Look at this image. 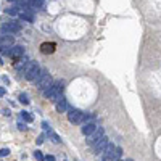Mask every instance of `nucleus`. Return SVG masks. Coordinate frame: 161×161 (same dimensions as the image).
<instances>
[{
    "label": "nucleus",
    "instance_id": "obj_10",
    "mask_svg": "<svg viewBox=\"0 0 161 161\" xmlns=\"http://www.w3.org/2000/svg\"><path fill=\"white\" fill-rule=\"evenodd\" d=\"M55 110L58 111V113H66V110H68V102L63 98V97L55 103Z\"/></svg>",
    "mask_w": 161,
    "mask_h": 161
},
{
    "label": "nucleus",
    "instance_id": "obj_16",
    "mask_svg": "<svg viewBox=\"0 0 161 161\" xmlns=\"http://www.w3.org/2000/svg\"><path fill=\"white\" fill-rule=\"evenodd\" d=\"M53 50H55V45L53 44H44L42 45V52H44V53H52Z\"/></svg>",
    "mask_w": 161,
    "mask_h": 161
},
{
    "label": "nucleus",
    "instance_id": "obj_4",
    "mask_svg": "<svg viewBox=\"0 0 161 161\" xmlns=\"http://www.w3.org/2000/svg\"><path fill=\"white\" fill-rule=\"evenodd\" d=\"M103 135H105V129H103V127H97L90 135H87V143H89V145H94V143L98 142Z\"/></svg>",
    "mask_w": 161,
    "mask_h": 161
},
{
    "label": "nucleus",
    "instance_id": "obj_11",
    "mask_svg": "<svg viewBox=\"0 0 161 161\" xmlns=\"http://www.w3.org/2000/svg\"><path fill=\"white\" fill-rule=\"evenodd\" d=\"M23 55H24V48H23L21 45H16V47H11V53H10V56H11V58L18 60L20 56H23Z\"/></svg>",
    "mask_w": 161,
    "mask_h": 161
},
{
    "label": "nucleus",
    "instance_id": "obj_25",
    "mask_svg": "<svg viewBox=\"0 0 161 161\" xmlns=\"http://www.w3.org/2000/svg\"><path fill=\"white\" fill-rule=\"evenodd\" d=\"M18 129H20V131H26V126L23 124V123H18Z\"/></svg>",
    "mask_w": 161,
    "mask_h": 161
},
{
    "label": "nucleus",
    "instance_id": "obj_21",
    "mask_svg": "<svg viewBox=\"0 0 161 161\" xmlns=\"http://www.w3.org/2000/svg\"><path fill=\"white\" fill-rule=\"evenodd\" d=\"M0 53H3V55L10 56V53H11V47H0Z\"/></svg>",
    "mask_w": 161,
    "mask_h": 161
},
{
    "label": "nucleus",
    "instance_id": "obj_12",
    "mask_svg": "<svg viewBox=\"0 0 161 161\" xmlns=\"http://www.w3.org/2000/svg\"><path fill=\"white\" fill-rule=\"evenodd\" d=\"M121 156H123V148L114 147V150H113L111 156H110V161H118V159H121Z\"/></svg>",
    "mask_w": 161,
    "mask_h": 161
},
{
    "label": "nucleus",
    "instance_id": "obj_14",
    "mask_svg": "<svg viewBox=\"0 0 161 161\" xmlns=\"http://www.w3.org/2000/svg\"><path fill=\"white\" fill-rule=\"evenodd\" d=\"M26 65H27V58H26V56H23V58H18V63H15V68L18 71H21L23 68H26Z\"/></svg>",
    "mask_w": 161,
    "mask_h": 161
},
{
    "label": "nucleus",
    "instance_id": "obj_19",
    "mask_svg": "<svg viewBox=\"0 0 161 161\" xmlns=\"http://www.w3.org/2000/svg\"><path fill=\"white\" fill-rule=\"evenodd\" d=\"M21 119H23V121H26V123H31L34 118H32V114H29L27 111H23V113H21Z\"/></svg>",
    "mask_w": 161,
    "mask_h": 161
},
{
    "label": "nucleus",
    "instance_id": "obj_24",
    "mask_svg": "<svg viewBox=\"0 0 161 161\" xmlns=\"http://www.w3.org/2000/svg\"><path fill=\"white\" fill-rule=\"evenodd\" d=\"M42 127H44V131H48V129H50V124L47 123V121H44V123H42Z\"/></svg>",
    "mask_w": 161,
    "mask_h": 161
},
{
    "label": "nucleus",
    "instance_id": "obj_26",
    "mask_svg": "<svg viewBox=\"0 0 161 161\" xmlns=\"http://www.w3.org/2000/svg\"><path fill=\"white\" fill-rule=\"evenodd\" d=\"M45 161H55V156H52V155H47V156H45Z\"/></svg>",
    "mask_w": 161,
    "mask_h": 161
},
{
    "label": "nucleus",
    "instance_id": "obj_2",
    "mask_svg": "<svg viewBox=\"0 0 161 161\" xmlns=\"http://www.w3.org/2000/svg\"><path fill=\"white\" fill-rule=\"evenodd\" d=\"M40 71H42V68L39 66V63L31 61V63H27L26 68H24V77L27 80H31V82H36V79L39 77Z\"/></svg>",
    "mask_w": 161,
    "mask_h": 161
},
{
    "label": "nucleus",
    "instance_id": "obj_29",
    "mask_svg": "<svg viewBox=\"0 0 161 161\" xmlns=\"http://www.w3.org/2000/svg\"><path fill=\"white\" fill-rule=\"evenodd\" d=\"M2 113H3V114H5V116H10V114H11V113H10V111H8V110H3V111H2Z\"/></svg>",
    "mask_w": 161,
    "mask_h": 161
},
{
    "label": "nucleus",
    "instance_id": "obj_3",
    "mask_svg": "<svg viewBox=\"0 0 161 161\" xmlns=\"http://www.w3.org/2000/svg\"><path fill=\"white\" fill-rule=\"evenodd\" d=\"M21 31V24L18 21H8L2 26V32H7V34H16Z\"/></svg>",
    "mask_w": 161,
    "mask_h": 161
},
{
    "label": "nucleus",
    "instance_id": "obj_15",
    "mask_svg": "<svg viewBox=\"0 0 161 161\" xmlns=\"http://www.w3.org/2000/svg\"><path fill=\"white\" fill-rule=\"evenodd\" d=\"M47 135H48V139H50L52 142H53V143H60V142H61V139H60V137L56 135L52 129H48V131H47Z\"/></svg>",
    "mask_w": 161,
    "mask_h": 161
},
{
    "label": "nucleus",
    "instance_id": "obj_27",
    "mask_svg": "<svg viewBox=\"0 0 161 161\" xmlns=\"http://www.w3.org/2000/svg\"><path fill=\"white\" fill-rule=\"evenodd\" d=\"M44 142V135H39V139H37V143H42Z\"/></svg>",
    "mask_w": 161,
    "mask_h": 161
},
{
    "label": "nucleus",
    "instance_id": "obj_18",
    "mask_svg": "<svg viewBox=\"0 0 161 161\" xmlns=\"http://www.w3.org/2000/svg\"><path fill=\"white\" fill-rule=\"evenodd\" d=\"M92 118H94V114H90V113H84V114H82V119H80V123H82V124L90 123Z\"/></svg>",
    "mask_w": 161,
    "mask_h": 161
},
{
    "label": "nucleus",
    "instance_id": "obj_5",
    "mask_svg": "<svg viewBox=\"0 0 161 161\" xmlns=\"http://www.w3.org/2000/svg\"><path fill=\"white\" fill-rule=\"evenodd\" d=\"M108 143H110V142H108V137H105V135H103L98 142H95L94 145H92V150H94V153H95V155H100V153H102V152L106 148V145H108Z\"/></svg>",
    "mask_w": 161,
    "mask_h": 161
},
{
    "label": "nucleus",
    "instance_id": "obj_17",
    "mask_svg": "<svg viewBox=\"0 0 161 161\" xmlns=\"http://www.w3.org/2000/svg\"><path fill=\"white\" fill-rule=\"evenodd\" d=\"M7 13H8L10 16H16V15H20L21 11H20V8H18V7H10V8L7 10Z\"/></svg>",
    "mask_w": 161,
    "mask_h": 161
},
{
    "label": "nucleus",
    "instance_id": "obj_13",
    "mask_svg": "<svg viewBox=\"0 0 161 161\" xmlns=\"http://www.w3.org/2000/svg\"><path fill=\"white\" fill-rule=\"evenodd\" d=\"M20 18L23 21H26V23H32L34 21V15L31 13V11H21L20 13Z\"/></svg>",
    "mask_w": 161,
    "mask_h": 161
},
{
    "label": "nucleus",
    "instance_id": "obj_28",
    "mask_svg": "<svg viewBox=\"0 0 161 161\" xmlns=\"http://www.w3.org/2000/svg\"><path fill=\"white\" fill-rule=\"evenodd\" d=\"M3 95H5V89L0 87V97H3Z\"/></svg>",
    "mask_w": 161,
    "mask_h": 161
},
{
    "label": "nucleus",
    "instance_id": "obj_23",
    "mask_svg": "<svg viewBox=\"0 0 161 161\" xmlns=\"http://www.w3.org/2000/svg\"><path fill=\"white\" fill-rule=\"evenodd\" d=\"M8 155H10L8 148H2V150H0V158H5V156H8Z\"/></svg>",
    "mask_w": 161,
    "mask_h": 161
},
{
    "label": "nucleus",
    "instance_id": "obj_9",
    "mask_svg": "<svg viewBox=\"0 0 161 161\" xmlns=\"http://www.w3.org/2000/svg\"><path fill=\"white\" fill-rule=\"evenodd\" d=\"M95 129H97V124L94 123V121H90V123H85V124L82 126V129H80V131H82V134H84L85 137H87V135H90Z\"/></svg>",
    "mask_w": 161,
    "mask_h": 161
},
{
    "label": "nucleus",
    "instance_id": "obj_30",
    "mask_svg": "<svg viewBox=\"0 0 161 161\" xmlns=\"http://www.w3.org/2000/svg\"><path fill=\"white\" fill-rule=\"evenodd\" d=\"M7 2H8V3H10V2H11V3H15V2H18V0H7Z\"/></svg>",
    "mask_w": 161,
    "mask_h": 161
},
{
    "label": "nucleus",
    "instance_id": "obj_6",
    "mask_svg": "<svg viewBox=\"0 0 161 161\" xmlns=\"http://www.w3.org/2000/svg\"><path fill=\"white\" fill-rule=\"evenodd\" d=\"M82 111H79V110H70V113H68V121L73 124H79L80 123V119H82Z\"/></svg>",
    "mask_w": 161,
    "mask_h": 161
},
{
    "label": "nucleus",
    "instance_id": "obj_1",
    "mask_svg": "<svg viewBox=\"0 0 161 161\" xmlns=\"http://www.w3.org/2000/svg\"><path fill=\"white\" fill-rule=\"evenodd\" d=\"M61 92H63V80H56L50 85L47 90H44V95L52 102V103H56L61 98Z\"/></svg>",
    "mask_w": 161,
    "mask_h": 161
},
{
    "label": "nucleus",
    "instance_id": "obj_7",
    "mask_svg": "<svg viewBox=\"0 0 161 161\" xmlns=\"http://www.w3.org/2000/svg\"><path fill=\"white\" fill-rule=\"evenodd\" d=\"M52 84H53V79H52V76H50V74H45V76L37 82V87L44 92V90H47Z\"/></svg>",
    "mask_w": 161,
    "mask_h": 161
},
{
    "label": "nucleus",
    "instance_id": "obj_20",
    "mask_svg": "<svg viewBox=\"0 0 161 161\" xmlns=\"http://www.w3.org/2000/svg\"><path fill=\"white\" fill-rule=\"evenodd\" d=\"M20 103H23V105H27V103H29V98H27L26 94H21L20 95Z\"/></svg>",
    "mask_w": 161,
    "mask_h": 161
},
{
    "label": "nucleus",
    "instance_id": "obj_22",
    "mask_svg": "<svg viewBox=\"0 0 161 161\" xmlns=\"http://www.w3.org/2000/svg\"><path fill=\"white\" fill-rule=\"evenodd\" d=\"M34 158H36L37 161H45V158H44V155H42V153H40V152H37V150H36V152H34Z\"/></svg>",
    "mask_w": 161,
    "mask_h": 161
},
{
    "label": "nucleus",
    "instance_id": "obj_31",
    "mask_svg": "<svg viewBox=\"0 0 161 161\" xmlns=\"http://www.w3.org/2000/svg\"><path fill=\"white\" fill-rule=\"evenodd\" d=\"M118 161H123V159H118Z\"/></svg>",
    "mask_w": 161,
    "mask_h": 161
},
{
    "label": "nucleus",
    "instance_id": "obj_8",
    "mask_svg": "<svg viewBox=\"0 0 161 161\" xmlns=\"http://www.w3.org/2000/svg\"><path fill=\"white\" fill-rule=\"evenodd\" d=\"M15 42V37H13V34H7V32H3L2 36H0V47H11Z\"/></svg>",
    "mask_w": 161,
    "mask_h": 161
}]
</instances>
